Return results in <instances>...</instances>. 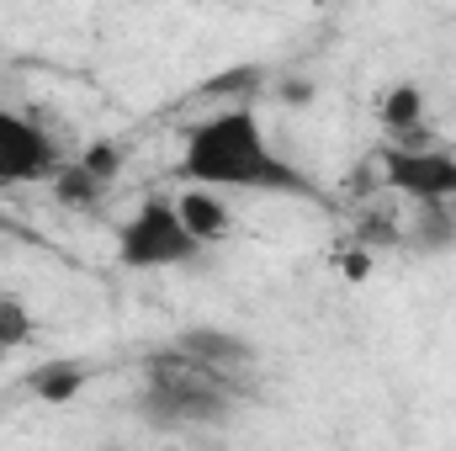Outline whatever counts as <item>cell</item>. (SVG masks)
<instances>
[{
	"mask_svg": "<svg viewBox=\"0 0 456 451\" xmlns=\"http://www.w3.org/2000/svg\"><path fill=\"white\" fill-rule=\"evenodd\" d=\"M382 181L409 202H456V154L398 144L393 154H382Z\"/></svg>",
	"mask_w": 456,
	"mask_h": 451,
	"instance_id": "cell-5",
	"label": "cell"
},
{
	"mask_svg": "<svg viewBox=\"0 0 456 451\" xmlns=\"http://www.w3.org/2000/svg\"><path fill=\"white\" fill-rule=\"evenodd\" d=\"M53 170H59V149H53V138H48L27 112L0 107V186L48 181Z\"/></svg>",
	"mask_w": 456,
	"mask_h": 451,
	"instance_id": "cell-4",
	"label": "cell"
},
{
	"mask_svg": "<svg viewBox=\"0 0 456 451\" xmlns=\"http://www.w3.org/2000/svg\"><path fill=\"white\" fill-rule=\"evenodd\" d=\"M377 117H382V127H387L398 144H403V138H414V133L425 127V91H419L414 80H398V86L382 96Z\"/></svg>",
	"mask_w": 456,
	"mask_h": 451,
	"instance_id": "cell-9",
	"label": "cell"
},
{
	"mask_svg": "<svg viewBox=\"0 0 456 451\" xmlns=\"http://www.w3.org/2000/svg\"><path fill=\"white\" fill-rule=\"evenodd\" d=\"M86 382H91L86 361H43V366H32L27 393H32L37 404H48V409H64V404H75V398L86 393Z\"/></svg>",
	"mask_w": 456,
	"mask_h": 451,
	"instance_id": "cell-7",
	"label": "cell"
},
{
	"mask_svg": "<svg viewBox=\"0 0 456 451\" xmlns=\"http://www.w3.org/2000/svg\"><path fill=\"white\" fill-rule=\"evenodd\" d=\"M202 255V239L186 228L175 197H143L133 218L117 228V260L127 271H170Z\"/></svg>",
	"mask_w": 456,
	"mask_h": 451,
	"instance_id": "cell-3",
	"label": "cell"
},
{
	"mask_svg": "<svg viewBox=\"0 0 456 451\" xmlns=\"http://www.w3.org/2000/svg\"><path fill=\"white\" fill-rule=\"evenodd\" d=\"M181 181L213 192H271V197L308 192V181L271 149L255 107H224L191 122L181 144Z\"/></svg>",
	"mask_w": 456,
	"mask_h": 451,
	"instance_id": "cell-1",
	"label": "cell"
},
{
	"mask_svg": "<svg viewBox=\"0 0 456 451\" xmlns=\"http://www.w3.org/2000/svg\"><path fill=\"white\" fill-rule=\"evenodd\" d=\"M53 197H59V208H75V213H91V208H102V197L112 192L102 176H91L80 160H69V165H59L53 176Z\"/></svg>",
	"mask_w": 456,
	"mask_h": 451,
	"instance_id": "cell-10",
	"label": "cell"
},
{
	"mask_svg": "<svg viewBox=\"0 0 456 451\" xmlns=\"http://www.w3.org/2000/svg\"><path fill=\"white\" fill-rule=\"evenodd\" d=\"M32 340V308L16 292H0V350H16Z\"/></svg>",
	"mask_w": 456,
	"mask_h": 451,
	"instance_id": "cell-12",
	"label": "cell"
},
{
	"mask_svg": "<svg viewBox=\"0 0 456 451\" xmlns=\"http://www.w3.org/2000/svg\"><path fill=\"white\" fill-rule=\"evenodd\" d=\"M75 160H80L91 176H102L107 186H112L117 170H122V149H117L112 138H91V144H86V154H75Z\"/></svg>",
	"mask_w": 456,
	"mask_h": 451,
	"instance_id": "cell-13",
	"label": "cell"
},
{
	"mask_svg": "<svg viewBox=\"0 0 456 451\" xmlns=\"http://www.w3.org/2000/svg\"><path fill=\"white\" fill-rule=\"evenodd\" d=\"M175 350L197 356L202 366H213V372H224V377H239V372L255 366V345L244 335H233V330H213V324H197V330L175 335Z\"/></svg>",
	"mask_w": 456,
	"mask_h": 451,
	"instance_id": "cell-6",
	"label": "cell"
},
{
	"mask_svg": "<svg viewBox=\"0 0 456 451\" xmlns=\"http://www.w3.org/2000/svg\"><path fill=\"white\" fill-rule=\"evenodd\" d=\"M414 239L419 244H456V213H452V202H414Z\"/></svg>",
	"mask_w": 456,
	"mask_h": 451,
	"instance_id": "cell-11",
	"label": "cell"
},
{
	"mask_svg": "<svg viewBox=\"0 0 456 451\" xmlns=\"http://www.w3.org/2000/svg\"><path fill=\"white\" fill-rule=\"evenodd\" d=\"M281 96H287V102H314V86H308V80H292Z\"/></svg>",
	"mask_w": 456,
	"mask_h": 451,
	"instance_id": "cell-14",
	"label": "cell"
},
{
	"mask_svg": "<svg viewBox=\"0 0 456 451\" xmlns=\"http://www.w3.org/2000/svg\"><path fill=\"white\" fill-rule=\"evenodd\" d=\"M175 208H181L186 228H191L202 244H213V239L228 234V224H233V218H228V208L213 197V186H191V181H186V192L175 197Z\"/></svg>",
	"mask_w": 456,
	"mask_h": 451,
	"instance_id": "cell-8",
	"label": "cell"
},
{
	"mask_svg": "<svg viewBox=\"0 0 456 451\" xmlns=\"http://www.w3.org/2000/svg\"><path fill=\"white\" fill-rule=\"evenodd\" d=\"M228 398H233V377L170 345V350L149 356V366H143L138 420L154 430H202V425L228 420Z\"/></svg>",
	"mask_w": 456,
	"mask_h": 451,
	"instance_id": "cell-2",
	"label": "cell"
}]
</instances>
